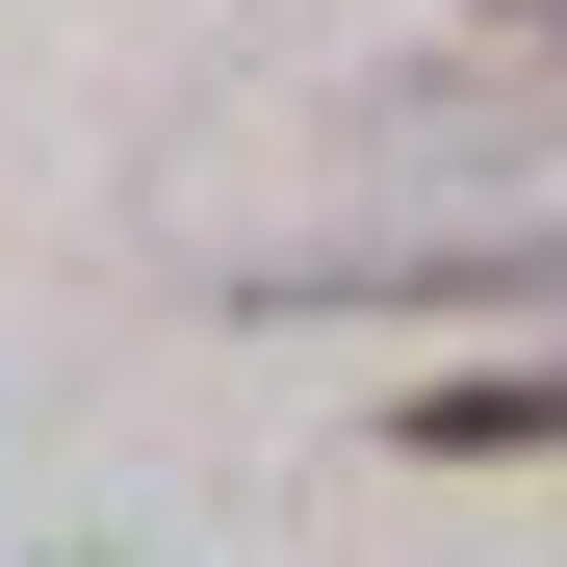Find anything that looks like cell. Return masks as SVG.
Masks as SVG:
<instances>
[{"mask_svg": "<svg viewBox=\"0 0 567 567\" xmlns=\"http://www.w3.org/2000/svg\"><path fill=\"white\" fill-rule=\"evenodd\" d=\"M233 310H567V233H361V258H258Z\"/></svg>", "mask_w": 567, "mask_h": 567, "instance_id": "obj_1", "label": "cell"}, {"mask_svg": "<svg viewBox=\"0 0 567 567\" xmlns=\"http://www.w3.org/2000/svg\"><path fill=\"white\" fill-rule=\"evenodd\" d=\"M388 464H567V361H439L388 413Z\"/></svg>", "mask_w": 567, "mask_h": 567, "instance_id": "obj_2", "label": "cell"}]
</instances>
